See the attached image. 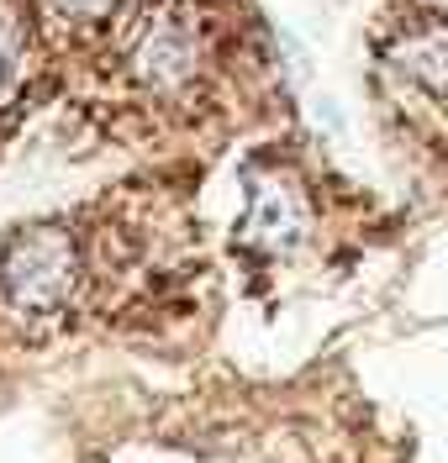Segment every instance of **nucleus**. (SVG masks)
Returning <instances> with one entry per match:
<instances>
[{"mask_svg":"<svg viewBox=\"0 0 448 463\" xmlns=\"http://www.w3.org/2000/svg\"><path fill=\"white\" fill-rule=\"evenodd\" d=\"M48 116H53V90L32 27V5L0 0V158Z\"/></svg>","mask_w":448,"mask_h":463,"instance_id":"1","label":"nucleus"},{"mask_svg":"<svg viewBox=\"0 0 448 463\" xmlns=\"http://www.w3.org/2000/svg\"><path fill=\"white\" fill-rule=\"evenodd\" d=\"M386 63L427 95H448V22H417L386 43Z\"/></svg>","mask_w":448,"mask_h":463,"instance_id":"2","label":"nucleus"},{"mask_svg":"<svg viewBox=\"0 0 448 463\" xmlns=\"http://www.w3.org/2000/svg\"><path fill=\"white\" fill-rule=\"evenodd\" d=\"M300 232H306V205L296 201V190H291V184H280V179L253 184L243 237H248V242H259V248H269V253H280V248H296Z\"/></svg>","mask_w":448,"mask_h":463,"instance_id":"3","label":"nucleus"},{"mask_svg":"<svg viewBox=\"0 0 448 463\" xmlns=\"http://www.w3.org/2000/svg\"><path fill=\"white\" fill-rule=\"evenodd\" d=\"M422 5H427L433 16H443V22H448V0H422Z\"/></svg>","mask_w":448,"mask_h":463,"instance_id":"4","label":"nucleus"}]
</instances>
